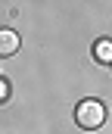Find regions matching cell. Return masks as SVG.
I'll use <instances>...</instances> for the list:
<instances>
[{
    "label": "cell",
    "mask_w": 112,
    "mask_h": 134,
    "mask_svg": "<svg viewBox=\"0 0 112 134\" xmlns=\"http://www.w3.org/2000/svg\"><path fill=\"white\" fill-rule=\"evenodd\" d=\"M6 100H9V84L0 78V103H6Z\"/></svg>",
    "instance_id": "4"
},
{
    "label": "cell",
    "mask_w": 112,
    "mask_h": 134,
    "mask_svg": "<svg viewBox=\"0 0 112 134\" xmlns=\"http://www.w3.org/2000/svg\"><path fill=\"white\" fill-rule=\"evenodd\" d=\"M75 122H78V128H84V131H97V128L106 122V106L100 100H81L78 109H75Z\"/></svg>",
    "instance_id": "1"
},
{
    "label": "cell",
    "mask_w": 112,
    "mask_h": 134,
    "mask_svg": "<svg viewBox=\"0 0 112 134\" xmlns=\"http://www.w3.org/2000/svg\"><path fill=\"white\" fill-rule=\"evenodd\" d=\"M93 59L97 63H112V41L109 37H103V41L93 44Z\"/></svg>",
    "instance_id": "3"
},
{
    "label": "cell",
    "mask_w": 112,
    "mask_h": 134,
    "mask_svg": "<svg viewBox=\"0 0 112 134\" xmlns=\"http://www.w3.org/2000/svg\"><path fill=\"white\" fill-rule=\"evenodd\" d=\"M19 31H13V28H0V56H13V53H19Z\"/></svg>",
    "instance_id": "2"
}]
</instances>
